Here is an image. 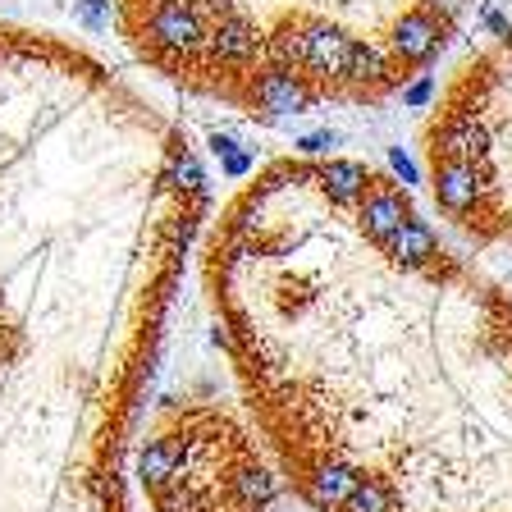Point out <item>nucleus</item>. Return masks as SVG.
Segmentation results:
<instances>
[{
	"mask_svg": "<svg viewBox=\"0 0 512 512\" xmlns=\"http://www.w3.org/2000/svg\"><path fill=\"white\" fill-rule=\"evenodd\" d=\"M256 435L307 512H512V298L352 156H279L202 229Z\"/></svg>",
	"mask_w": 512,
	"mask_h": 512,
	"instance_id": "nucleus-1",
	"label": "nucleus"
},
{
	"mask_svg": "<svg viewBox=\"0 0 512 512\" xmlns=\"http://www.w3.org/2000/svg\"><path fill=\"white\" fill-rule=\"evenodd\" d=\"M192 179L183 128L101 55L0 19V298L142 247Z\"/></svg>",
	"mask_w": 512,
	"mask_h": 512,
	"instance_id": "nucleus-2",
	"label": "nucleus"
},
{
	"mask_svg": "<svg viewBox=\"0 0 512 512\" xmlns=\"http://www.w3.org/2000/svg\"><path fill=\"white\" fill-rule=\"evenodd\" d=\"M471 0H115L151 74L256 124L403 96L453 46Z\"/></svg>",
	"mask_w": 512,
	"mask_h": 512,
	"instance_id": "nucleus-3",
	"label": "nucleus"
},
{
	"mask_svg": "<svg viewBox=\"0 0 512 512\" xmlns=\"http://www.w3.org/2000/svg\"><path fill=\"white\" fill-rule=\"evenodd\" d=\"M421 174L462 238L512 252V14L462 55L430 101Z\"/></svg>",
	"mask_w": 512,
	"mask_h": 512,
	"instance_id": "nucleus-4",
	"label": "nucleus"
},
{
	"mask_svg": "<svg viewBox=\"0 0 512 512\" xmlns=\"http://www.w3.org/2000/svg\"><path fill=\"white\" fill-rule=\"evenodd\" d=\"M138 490L151 512H270L279 467L247 407L211 394H170L142 412Z\"/></svg>",
	"mask_w": 512,
	"mask_h": 512,
	"instance_id": "nucleus-5",
	"label": "nucleus"
}]
</instances>
